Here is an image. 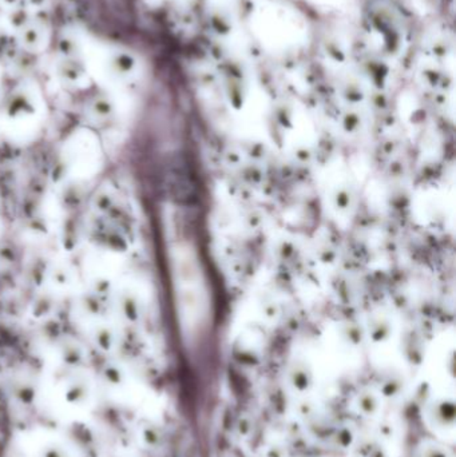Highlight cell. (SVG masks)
<instances>
[{"label": "cell", "instance_id": "1", "mask_svg": "<svg viewBox=\"0 0 456 457\" xmlns=\"http://www.w3.org/2000/svg\"><path fill=\"white\" fill-rule=\"evenodd\" d=\"M163 179L169 197L177 204L190 205L197 201V182L184 155L176 154L169 158Z\"/></svg>", "mask_w": 456, "mask_h": 457}]
</instances>
